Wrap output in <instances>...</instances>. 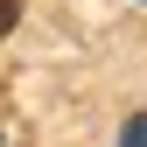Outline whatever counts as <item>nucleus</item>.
<instances>
[{
  "instance_id": "f257e3e1",
  "label": "nucleus",
  "mask_w": 147,
  "mask_h": 147,
  "mask_svg": "<svg viewBox=\"0 0 147 147\" xmlns=\"http://www.w3.org/2000/svg\"><path fill=\"white\" fill-rule=\"evenodd\" d=\"M119 147H147V112H133V119H126V133H119Z\"/></svg>"
}]
</instances>
